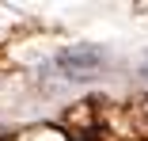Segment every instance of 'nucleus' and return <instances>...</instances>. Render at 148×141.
I'll use <instances>...</instances> for the list:
<instances>
[{"label":"nucleus","instance_id":"1","mask_svg":"<svg viewBox=\"0 0 148 141\" xmlns=\"http://www.w3.org/2000/svg\"><path fill=\"white\" fill-rule=\"evenodd\" d=\"M103 57H106L103 50H95V46H80V50L57 53V65H61L65 73H72V76H80V73H87V69H99Z\"/></svg>","mask_w":148,"mask_h":141},{"label":"nucleus","instance_id":"2","mask_svg":"<svg viewBox=\"0 0 148 141\" xmlns=\"http://www.w3.org/2000/svg\"><path fill=\"white\" fill-rule=\"evenodd\" d=\"M144 69H148V57H144Z\"/></svg>","mask_w":148,"mask_h":141}]
</instances>
